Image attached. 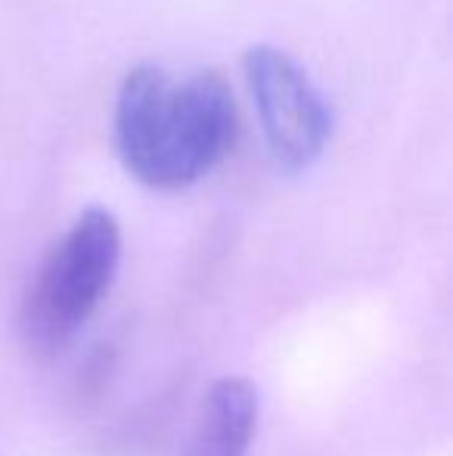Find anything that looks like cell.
Returning a JSON list of instances; mask_svg holds the SVG:
<instances>
[{"label":"cell","instance_id":"6da1fadb","mask_svg":"<svg viewBox=\"0 0 453 456\" xmlns=\"http://www.w3.org/2000/svg\"><path fill=\"white\" fill-rule=\"evenodd\" d=\"M236 134V96L218 69L174 75L158 62H140L127 69L115 94V156L150 190L196 186L230 156Z\"/></svg>","mask_w":453,"mask_h":456},{"label":"cell","instance_id":"7a4b0ae2","mask_svg":"<svg viewBox=\"0 0 453 456\" xmlns=\"http://www.w3.org/2000/svg\"><path fill=\"white\" fill-rule=\"evenodd\" d=\"M121 224L103 205L85 208L50 246L25 292L19 330L35 354H60L109 295L121 265Z\"/></svg>","mask_w":453,"mask_h":456},{"label":"cell","instance_id":"3957f363","mask_svg":"<svg viewBox=\"0 0 453 456\" xmlns=\"http://www.w3.org/2000/svg\"><path fill=\"white\" fill-rule=\"evenodd\" d=\"M242 78L277 171L304 175L314 168L333 143L336 112L308 69L273 44H252L242 53Z\"/></svg>","mask_w":453,"mask_h":456},{"label":"cell","instance_id":"277c9868","mask_svg":"<svg viewBox=\"0 0 453 456\" xmlns=\"http://www.w3.org/2000/svg\"><path fill=\"white\" fill-rule=\"evenodd\" d=\"M261 395L246 376H224L202 397L187 456H248L258 432Z\"/></svg>","mask_w":453,"mask_h":456}]
</instances>
